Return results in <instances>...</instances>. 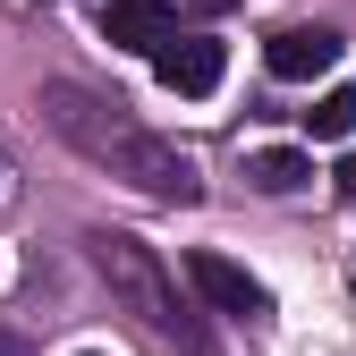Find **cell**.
I'll use <instances>...</instances> for the list:
<instances>
[{
  "mask_svg": "<svg viewBox=\"0 0 356 356\" xmlns=\"http://www.w3.org/2000/svg\"><path fill=\"white\" fill-rule=\"evenodd\" d=\"M94 263H102V280L136 305V323L145 331H178V297H170V280H161V263H153V246H136V238H94Z\"/></svg>",
  "mask_w": 356,
  "mask_h": 356,
  "instance_id": "2",
  "label": "cell"
},
{
  "mask_svg": "<svg viewBox=\"0 0 356 356\" xmlns=\"http://www.w3.org/2000/svg\"><path fill=\"white\" fill-rule=\"evenodd\" d=\"M85 356H94V348H85Z\"/></svg>",
  "mask_w": 356,
  "mask_h": 356,
  "instance_id": "10",
  "label": "cell"
},
{
  "mask_svg": "<svg viewBox=\"0 0 356 356\" xmlns=\"http://www.w3.org/2000/svg\"><path fill=\"white\" fill-rule=\"evenodd\" d=\"M246 178H254L263 195H297L305 178H314V161H305L297 145H263V153H246Z\"/></svg>",
  "mask_w": 356,
  "mask_h": 356,
  "instance_id": "7",
  "label": "cell"
},
{
  "mask_svg": "<svg viewBox=\"0 0 356 356\" xmlns=\"http://www.w3.org/2000/svg\"><path fill=\"white\" fill-rule=\"evenodd\" d=\"M305 127H314L323 145H348V136H356V85H331V94L305 111Z\"/></svg>",
  "mask_w": 356,
  "mask_h": 356,
  "instance_id": "8",
  "label": "cell"
},
{
  "mask_svg": "<svg viewBox=\"0 0 356 356\" xmlns=\"http://www.w3.org/2000/svg\"><path fill=\"white\" fill-rule=\"evenodd\" d=\"M187 280L220 305V314H238V323H263L272 314V297H263V280L246 272V263H229V254H212V246H195L187 254Z\"/></svg>",
  "mask_w": 356,
  "mask_h": 356,
  "instance_id": "3",
  "label": "cell"
},
{
  "mask_svg": "<svg viewBox=\"0 0 356 356\" xmlns=\"http://www.w3.org/2000/svg\"><path fill=\"white\" fill-rule=\"evenodd\" d=\"M263 68H272L280 85H314V76L339 68V34L331 26H280L272 51H263Z\"/></svg>",
  "mask_w": 356,
  "mask_h": 356,
  "instance_id": "5",
  "label": "cell"
},
{
  "mask_svg": "<svg viewBox=\"0 0 356 356\" xmlns=\"http://www.w3.org/2000/svg\"><path fill=\"white\" fill-rule=\"evenodd\" d=\"M102 34L119 42V51H161V42L178 34V9L170 0H102Z\"/></svg>",
  "mask_w": 356,
  "mask_h": 356,
  "instance_id": "6",
  "label": "cell"
},
{
  "mask_svg": "<svg viewBox=\"0 0 356 356\" xmlns=\"http://www.w3.org/2000/svg\"><path fill=\"white\" fill-rule=\"evenodd\" d=\"M42 119L60 127V145H76L94 170L127 178V187L153 195V204H195V195H204V178H195L187 153L161 145L153 127L127 119V102L94 94V85H76V76H51V85H42Z\"/></svg>",
  "mask_w": 356,
  "mask_h": 356,
  "instance_id": "1",
  "label": "cell"
},
{
  "mask_svg": "<svg viewBox=\"0 0 356 356\" xmlns=\"http://www.w3.org/2000/svg\"><path fill=\"white\" fill-rule=\"evenodd\" d=\"M331 187H339V195H348V204H356V153H348V161H339V170H331Z\"/></svg>",
  "mask_w": 356,
  "mask_h": 356,
  "instance_id": "9",
  "label": "cell"
},
{
  "mask_svg": "<svg viewBox=\"0 0 356 356\" xmlns=\"http://www.w3.org/2000/svg\"><path fill=\"white\" fill-rule=\"evenodd\" d=\"M220 42L212 34H170L161 51H153V76L170 85V94H187V102H204V94H220Z\"/></svg>",
  "mask_w": 356,
  "mask_h": 356,
  "instance_id": "4",
  "label": "cell"
}]
</instances>
